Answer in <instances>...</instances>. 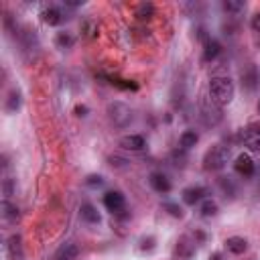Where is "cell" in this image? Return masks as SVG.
<instances>
[{"label":"cell","mask_w":260,"mask_h":260,"mask_svg":"<svg viewBox=\"0 0 260 260\" xmlns=\"http://www.w3.org/2000/svg\"><path fill=\"white\" fill-rule=\"evenodd\" d=\"M81 32H83L85 37L93 39V37H98V24H95L91 18H85V20L81 22Z\"/></svg>","instance_id":"cell-23"},{"label":"cell","mask_w":260,"mask_h":260,"mask_svg":"<svg viewBox=\"0 0 260 260\" xmlns=\"http://www.w3.org/2000/svg\"><path fill=\"white\" fill-rule=\"evenodd\" d=\"M221 53V45L215 41V39H207L205 45H203V61L209 63V61H215Z\"/></svg>","instance_id":"cell-13"},{"label":"cell","mask_w":260,"mask_h":260,"mask_svg":"<svg viewBox=\"0 0 260 260\" xmlns=\"http://www.w3.org/2000/svg\"><path fill=\"white\" fill-rule=\"evenodd\" d=\"M20 104H22L20 91H18V89H10V93H8V98H6V104H4L6 112H8V114H14V112L20 108Z\"/></svg>","instance_id":"cell-20"},{"label":"cell","mask_w":260,"mask_h":260,"mask_svg":"<svg viewBox=\"0 0 260 260\" xmlns=\"http://www.w3.org/2000/svg\"><path fill=\"white\" fill-rule=\"evenodd\" d=\"M108 118L116 128H128L134 114H132L130 106H126L124 102H112V104H108Z\"/></svg>","instance_id":"cell-3"},{"label":"cell","mask_w":260,"mask_h":260,"mask_svg":"<svg viewBox=\"0 0 260 260\" xmlns=\"http://www.w3.org/2000/svg\"><path fill=\"white\" fill-rule=\"evenodd\" d=\"M6 250L10 254L12 260H20L22 258V246H20V236L18 234H12L6 242Z\"/></svg>","instance_id":"cell-17"},{"label":"cell","mask_w":260,"mask_h":260,"mask_svg":"<svg viewBox=\"0 0 260 260\" xmlns=\"http://www.w3.org/2000/svg\"><path fill=\"white\" fill-rule=\"evenodd\" d=\"M41 18H43V22L45 24H49V26H57V24H61L63 22V12L57 8V6H49V8H45L43 12H41Z\"/></svg>","instance_id":"cell-10"},{"label":"cell","mask_w":260,"mask_h":260,"mask_svg":"<svg viewBox=\"0 0 260 260\" xmlns=\"http://www.w3.org/2000/svg\"><path fill=\"white\" fill-rule=\"evenodd\" d=\"M79 215H81V219L83 221H87V223H100V211H98V207L93 205V203H83L81 207H79Z\"/></svg>","instance_id":"cell-14"},{"label":"cell","mask_w":260,"mask_h":260,"mask_svg":"<svg viewBox=\"0 0 260 260\" xmlns=\"http://www.w3.org/2000/svg\"><path fill=\"white\" fill-rule=\"evenodd\" d=\"M230 160V146H223V144H215L211 146L205 156H203V169L207 171H219L228 165Z\"/></svg>","instance_id":"cell-2"},{"label":"cell","mask_w":260,"mask_h":260,"mask_svg":"<svg viewBox=\"0 0 260 260\" xmlns=\"http://www.w3.org/2000/svg\"><path fill=\"white\" fill-rule=\"evenodd\" d=\"M225 248H228V252L240 256V254H244V252L248 250V240L242 238V236H230V238L225 240Z\"/></svg>","instance_id":"cell-11"},{"label":"cell","mask_w":260,"mask_h":260,"mask_svg":"<svg viewBox=\"0 0 260 260\" xmlns=\"http://www.w3.org/2000/svg\"><path fill=\"white\" fill-rule=\"evenodd\" d=\"M154 242H156V240H154L152 236L142 238V240H140V250H142V252H152V250H154Z\"/></svg>","instance_id":"cell-28"},{"label":"cell","mask_w":260,"mask_h":260,"mask_svg":"<svg viewBox=\"0 0 260 260\" xmlns=\"http://www.w3.org/2000/svg\"><path fill=\"white\" fill-rule=\"evenodd\" d=\"M240 140L250 148V150H260V124H248L246 128L240 130Z\"/></svg>","instance_id":"cell-4"},{"label":"cell","mask_w":260,"mask_h":260,"mask_svg":"<svg viewBox=\"0 0 260 260\" xmlns=\"http://www.w3.org/2000/svg\"><path fill=\"white\" fill-rule=\"evenodd\" d=\"M110 79V83L112 85H116V87H120V89H138V85L134 83V81H128V79H120V77H108Z\"/></svg>","instance_id":"cell-25"},{"label":"cell","mask_w":260,"mask_h":260,"mask_svg":"<svg viewBox=\"0 0 260 260\" xmlns=\"http://www.w3.org/2000/svg\"><path fill=\"white\" fill-rule=\"evenodd\" d=\"M209 260H223V256H221L219 252H213V254L209 256Z\"/></svg>","instance_id":"cell-33"},{"label":"cell","mask_w":260,"mask_h":260,"mask_svg":"<svg viewBox=\"0 0 260 260\" xmlns=\"http://www.w3.org/2000/svg\"><path fill=\"white\" fill-rule=\"evenodd\" d=\"M120 146H122L124 150L140 152V150L146 146V142H144V136H140V134H126V136L120 138Z\"/></svg>","instance_id":"cell-7"},{"label":"cell","mask_w":260,"mask_h":260,"mask_svg":"<svg viewBox=\"0 0 260 260\" xmlns=\"http://www.w3.org/2000/svg\"><path fill=\"white\" fill-rule=\"evenodd\" d=\"M102 201H104V207L114 215H120L126 207V197L120 191H108Z\"/></svg>","instance_id":"cell-5"},{"label":"cell","mask_w":260,"mask_h":260,"mask_svg":"<svg viewBox=\"0 0 260 260\" xmlns=\"http://www.w3.org/2000/svg\"><path fill=\"white\" fill-rule=\"evenodd\" d=\"M234 169H236V173H240L242 177H252L254 171H256V165H254V160H252L250 154L242 152V154H238V158H236V162H234Z\"/></svg>","instance_id":"cell-6"},{"label":"cell","mask_w":260,"mask_h":260,"mask_svg":"<svg viewBox=\"0 0 260 260\" xmlns=\"http://www.w3.org/2000/svg\"><path fill=\"white\" fill-rule=\"evenodd\" d=\"M203 197H205V189L203 187H187L183 191V201L187 205H195V203L203 201Z\"/></svg>","instance_id":"cell-15"},{"label":"cell","mask_w":260,"mask_h":260,"mask_svg":"<svg viewBox=\"0 0 260 260\" xmlns=\"http://www.w3.org/2000/svg\"><path fill=\"white\" fill-rule=\"evenodd\" d=\"M85 185H87V187H102V185H104V177H102V175H89V177L85 179Z\"/></svg>","instance_id":"cell-29"},{"label":"cell","mask_w":260,"mask_h":260,"mask_svg":"<svg viewBox=\"0 0 260 260\" xmlns=\"http://www.w3.org/2000/svg\"><path fill=\"white\" fill-rule=\"evenodd\" d=\"M12 195V179H4V197L8 199Z\"/></svg>","instance_id":"cell-31"},{"label":"cell","mask_w":260,"mask_h":260,"mask_svg":"<svg viewBox=\"0 0 260 260\" xmlns=\"http://www.w3.org/2000/svg\"><path fill=\"white\" fill-rule=\"evenodd\" d=\"M162 209L169 213V215H173V217H183V209H181V205L179 203H175V201H165L162 203Z\"/></svg>","instance_id":"cell-24"},{"label":"cell","mask_w":260,"mask_h":260,"mask_svg":"<svg viewBox=\"0 0 260 260\" xmlns=\"http://www.w3.org/2000/svg\"><path fill=\"white\" fill-rule=\"evenodd\" d=\"M175 254L179 256V260H191V258L195 256V244L189 242V240L183 236V238H179V242H177V246H175Z\"/></svg>","instance_id":"cell-9"},{"label":"cell","mask_w":260,"mask_h":260,"mask_svg":"<svg viewBox=\"0 0 260 260\" xmlns=\"http://www.w3.org/2000/svg\"><path fill=\"white\" fill-rule=\"evenodd\" d=\"M2 215H4V219H8V221H16V219H18V207H16L14 203H10L8 199H4V201H2Z\"/></svg>","instance_id":"cell-22"},{"label":"cell","mask_w":260,"mask_h":260,"mask_svg":"<svg viewBox=\"0 0 260 260\" xmlns=\"http://www.w3.org/2000/svg\"><path fill=\"white\" fill-rule=\"evenodd\" d=\"M244 8H246V2H242V0H225L223 2V10H228V12H240Z\"/></svg>","instance_id":"cell-27"},{"label":"cell","mask_w":260,"mask_h":260,"mask_svg":"<svg viewBox=\"0 0 260 260\" xmlns=\"http://www.w3.org/2000/svg\"><path fill=\"white\" fill-rule=\"evenodd\" d=\"M79 254V248L73 244V242H65L53 256V260H75Z\"/></svg>","instance_id":"cell-12"},{"label":"cell","mask_w":260,"mask_h":260,"mask_svg":"<svg viewBox=\"0 0 260 260\" xmlns=\"http://www.w3.org/2000/svg\"><path fill=\"white\" fill-rule=\"evenodd\" d=\"M87 112H89L87 106H83V104H81V106H75V114H77V116H87Z\"/></svg>","instance_id":"cell-32"},{"label":"cell","mask_w":260,"mask_h":260,"mask_svg":"<svg viewBox=\"0 0 260 260\" xmlns=\"http://www.w3.org/2000/svg\"><path fill=\"white\" fill-rule=\"evenodd\" d=\"M217 211H219V205L213 199H203L201 205H199L201 217H213V215H217Z\"/></svg>","instance_id":"cell-21"},{"label":"cell","mask_w":260,"mask_h":260,"mask_svg":"<svg viewBox=\"0 0 260 260\" xmlns=\"http://www.w3.org/2000/svg\"><path fill=\"white\" fill-rule=\"evenodd\" d=\"M258 112H260V102H258Z\"/></svg>","instance_id":"cell-34"},{"label":"cell","mask_w":260,"mask_h":260,"mask_svg":"<svg viewBox=\"0 0 260 260\" xmlns=\"http://www.w3.org/2000/svg\"><path fill=\"white\" fill-rule=\"evenodd\" d=\"M258 81H260V73H258V69H256L254 65H250V67L242 73V85H246L248 89H256Z\"/></svg>","instance_id":"cell-16"},{"label":"cell","mask_w":260,"mask_h":260,"mask_svg":"<svg viewBox=\"0 0 260 260\" xmlns=\"http://www.w3.org/2000/svg\"><path fill=\"white\" fill-rule=\"evenodd\" d=\"M209 98H211V102H215L219 106L230 104L232 98H234V81L230 77H223V75L211 77V81H209Z\"/></svg>","instance_id":"cell-1"},{"label":"cell","mask_w":260,"mask_h":260,"mask_svg":"<svg viewBox=\"0 0 260 260\" xmlns=\"http://www.w3.org/2000/svg\"><path fill=\"white\" fill-rule=\"evenodd\" d=\"M55 43H57L61 49H69V47H73L75 39H73L69 32H59V35H57V39H55Z\"/></svg>","instance_id":"cell-26"},{"label":"cell","mask_w":260,"mask_h":260,"mask_svg":"<svg viewBox=\"0 0 260 260\" xmlns=\"http://www.w3.org/2000/svg\"><path fill=\"white\" fill-rule=\"evenodd\" d=\"M134 16H136L138 20H150V18L154 16V4H152V2H142V4H138L136 10H134Z\"/></svg>","instance_id":"cell-19"},{"label":"cell","mask_w":260,"mask_h":260,"mask_svg":"<svg viewBox=\"0 0 260 260\" xmlns=\"http://www.w3.org/2000/svg\"><path fill=\"white\" fill-rule=\"evenodd\" d=\"M250 26H252V30H254V32H260V12H256V14L252 16Z\"/></svg>","instance_id":"cell-30"},{"label":"cell","mask_w":260,"mask_h":260,"mask_svg":"<svg viewBox=\"0 0 260 260\" xmlns=\"http://www.w3.org/2000/svg\"><path fill=\"white\" fill-rule=\"evenodd\" d=\"M148 183H150V187H152L156 193H160V195H165V193L171 191V181L167 179V175H162V173H158V171L150 173Z\"/></svg>","instance_id":"cell-8"},{"label":"cell","mask_w":260,"mask_h":260,"mask_svg":"<svg viewBox=\"0 0 260 260\" xmlns=\"http://www.w3.org/2000/svg\"><path fill=\"white\" fill-rule=\"evenodd\" d=\"M197 140H199V134H197L195 130H185V132L179 136V146H181L183 150H189V148H193V146L197 144Z\"/></svg>","instance_id":"cell-18"}]
</instances>
